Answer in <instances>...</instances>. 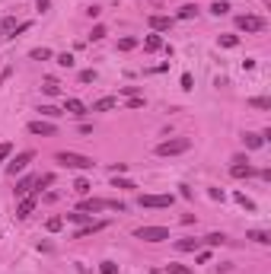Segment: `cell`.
<instances>
[{
	"label": "cell",
	"mask_w": 271,
	"mask_h": 274,
	"mask_svg": "<svg viewBox=\"0 0 271 274\" xmlns=\"http://www.w3.org/2000/svg\"><path fill=\"white\" fill-rule=\"evenodd\" d=\"M105 226H108L105 220H90V223H86V226H80V230L73 233V239H86V236H93V233H102Z\"/></svg>",
	"instance_id": "cell-9"
},
{
	"label": "cell",
	"mask_w": 271,
	"mask_h": 274,
	"mask_svg": "<svg viewBox=\"0 0 271 274\" xmlns=\"http://www.w3.org/2000/svg\"><path fill=\"white\" fill-rule=\"evenodd\" d=\"M236 204H242L246 211H255V201H252V198H246L242 191H236Z\"/></svg>",
	"instance_id": "cell-34"
},
{
	"label": "cell",
	"mask_w": 271,
	"mask_h": 274,
	"mask_svg": "<svg viewBox=\"0 0 271 274\" xmlns=\"http://www.w3.org/2000/svg\"><path fill=\"white\" fill-rule=\"evenodd\" d=\"M134 239H144V243H166L169 230L166 226H137V230H134Z\"/></svg>",
	"instance_id": "cell-4"
},
{
	"label": "cell",
	"mask_w": 271,
	"mask_h": 274,
	"mask_svg": "<svg viewBox=\"0 0 271 274\" xmlns=\"http://www.w3.org/2000/svg\"><path fill=\"white\" fill-rule=\"evenodd\" d=\"M169 204H172V195H140V207L160 211V207H169Z\"/></svg>",
	"instance_id": "cell-8"
},
{
	"label": "cell",
	"mask_w": 271,
	"mask_h": 274,
	"mask_svg": "<svg viewBox=\"0 0 271 274\" xmlns=\"http://www.w3.org/2000/svg\"><path fill=\"white\" fill-rule=\"evenodd\" d=\"M112 185H115V188H125V191H131V188H137V185H134V182H131V179H118V176H115V179H112Z\"/></svg>",
	"instance_id": "cell-31"
},
{
	"label": "cell",
	"mask_w": 271,
	"mask_h": 274,
	"mask_svg": "<svg viewBox=\"0 0 271 274\" xmlns=\"http://www.w3.org/2000/svg\"><path fill=\"white\" fill-rule=\"evenodd\" d=\"M67 220H70V223H80V226H86V223H90V213H83V211H73V213H67Z\"/></svg>",
	"instance_id": "cell-22"
},
{
	"label": "cell",
	"mask_w": 271,
	"mask_h": 274,
	"mask_svg": "<svg viewBox=\"0 0 271 274\" xmlns=\"http://www.w3.org/2000/svg\"><path fill=\"white\" fill-rule=\"evenodd\" d=\"M121 92H125L128 99H131V96H140V90H137V86H121Z\"/></svg>",
	"instance_id": "cell-43"
},
{
	"label": "cell",
	"mask_w": 271,
	"mask_h": 274,
	"mask_svg": "<svg viewBox=\"0 0 271 274\" xmlns=\"http://www.w3.org/2000/svg\"><path fill=\"white\" fill-rule=\"evenodd\" d=\"M61 226H64V217H48V220H45V230H48V233H58Z\"/></svg>",
	"instance_id": "cell-26"
},
{
	"label": "cell",
	"mask_w": 271,
	"mask_h": 274,
	"mask_svg": "<svg viewBox=\"0 0 271 274\" xmlns=\"http://www.w3.org/2000/svg\"><path fill=\"white\" fill-rule=\"evenodd\" d=\"M249 105H252V109H271V99H265V96H255V99H249Z\"/></svg>",
	"instance_id": "cell-33"
},
{
	"label": "cell",
	"mask_w": 271,
	"mask_h": 274,
	"mask_svg": "<svg viewBox=\"0 0 271 274\" xmlns=\"http://www.w3.org/2000/svg\"><path fill=\"white\" fill-rule=\"evenodd\" d=\"M10 156H13V144H10V140H3V144H0V163H6Z\"/></svg>",
	"instance_id": "cell-32"
},
{
	"label": "cell",
	"mask_w": 271,
	"mask_h": 274,
	"mask_svg": "<svg viewBox=\"0 0 271 274\" xmlns=\"http://www.w3.org/2000/svg\"><path fill=\"white\" fill-rule=\"evenodd\" d=\"M230 172H233V179H249V176H255V169L246 163V159H233V166H230Z\"/></svg>",
	"instance_id": "cell-10"
},
{
	"label": "cell",
	"mask_w": 271,
	"mask_h": 274,
	"mask_svg": "<svg viewBox=\"0 0 271 274\" xmlns=\"http://www.w3.org/2000/svg\"><path fill=\"white\" fill-rule=\"evenodd\" d=\"M45 92H48V96H58V92H61L58 80H45Z\"/></svg>",
	"instance_id": "cell-37"
},
{
	"label": "cell",
	"mask_w": 271,
	"mask_h": 274,
	"mask_svg": "<svg viewBox=\"0 0 271 274\" xmlns=\"http://www.w3.org/2000/svg\"><path fill=\"white\" fill-rule=\"evenodd\" d=\"M236 29L259 35V32H265V19H262V16H252V13H242V16H236Z\"/></svg>",
	"instance_id": "cell-5"
},
{
	"label": "cell",
	"mask_w": 271,
	"mask_h": 274,
	"mask_svg": "<svg viewBox=\"0 0 271 274\" xmlns=\"http://www.w3.org/2000/svg\"><path fill=\"white\" fill-rule=\"evenodd\" d=\"M61 166H67V169H93V166H96V159L93 156H83V153H70V150H61L58 156Z\"/></svg>",
	"instance_id": "cell-2"
},
{
	"label": "cell",
	"mask_w": 271,
	"mask_h": 274,
	"mask_svg": "<svg viewBox=\"0 0 271 274\" xmlns=\"http://www.w3.org/2000/svg\"><path fill=\"white\" fill-rule=\"evenodd\" d=\"M0 35H3V38H13V35H16V19H13V16H6L3 23H0Z\"/></svg>",
	"instance_id": "cell-17"
},
{
	"label": "cell",
	"mask_w": 271,
	"mask_h": 274,
	"mask_svg": "<svg viewBox=\"0 0 271 274\" xmlns=\"http://www.w3.org/2000/svg\"><path fill=\"white\" fill-rule=\"evenodd\" d=\"M29 134H35V137H51V134H58V124L38 118V122H29Z\"/></svg>",
	"instance_id": "cell-7"
},
{
	"label": "cell",
	"mask_w": 271,
	"mask_h": 274,
	"mask_svg": "<svg viewBox=\"0 0 271 274\" xmlns=\"http://www.w3.org/2000/svg\"><path fill=\"white\" fill-rule=\"evenodd\" d=\"M211 13L214 16H223V13H230V3L227 0H217V3H211Z\"/></svg>",
	"instance_id": "cell-30"
},
{
	"label": "cell",
	"mask_w": 271,
	"mask_h": 274,
	"mask_svg": "<svg viewBox=\"0 0 271 274\" xmlns=\"http://www.w3.org/2000/svg\"><path fill=\"white\" fill-rule=\"evenodd\" d=\"M188 147H192L188 137H169V140H163L157 147V156H179V153H185Z\"/></svg>",
	"instance_id": "cell-3"
},
{
	"label": "cell",
	"mask_w": 271,
	"mask_h": 274,
	"mask_svg": "<svg viewBox=\"0 0 271 274\" xmlns=\"http://www.w3.org/2000/svg\"><path fill=\"white\" fill-rule=\"evenodd\" d=\"M246 239H252V243H259V245H268V243H271V236H268L265 230H249Z\"/></svg>",
	"instance_id": "cell-20"
},
{
	"label": "cell",
	"mask_w": 271,
	"mask_h": 274,
	"mask_svg": "<svg viewBox=\"0 0 271 274\" xmlns=\"http://www.w3.org/2000/svg\"><path fill=\"white\" fill-rule=\"evenodd\" d=\"M182 90H195V80H192V73H182Z\"/></svg>",
	"instance_id": "cell-41"
},
{
	"label": "cell",
	"mask_w": 271,
	"mask_h": 274,
	"mask_svg": "<svg viewBox=\"0 0 271 274\" xmlns=\"http://www.w3.org/2000/svg\"><path fill=\"white\" fill-rule=\"evenodd\" d=\"M58 64H61V67H73L77 61H73V55H70V51H64V55H58Z\"/></svg>",
	"instance_id": "cell-36"
},
{
	"label": "cell",
	"mask_w": 271,
	"mask_h": 274,
	"mask_svg": "<svg viewBox=\"0 0 271 274\" xmlns=\"http://www.w3.org/2000/svg\"><path fill=\"white\" fill-rule=\"evenodd\" d=\"M73 191H77L80 198H86V195H90V191H93V185L86 182V179H77V182H73Z\"/></svg>",
	"instance_id": "cell-23"
},
{
	"label": "cell",
	"mask_w": 271,
	"mask_h": 274,
	"mask_svg": "<svg viewBox=\"0 0 271 274\" xmlns=\"http://www.w3.org/2000/svg\"><path fill=\"white\" fill-rule=\"evenodd\" d=\"M201 243H207V245H223V243H227V236H223V233H211V236H204Z\"/></svg>",
	"instance_id": "cell-29"
},
{
	"label": "cell",
	"mask_w": 271,
	"mask_h": 274,
	"mask_svg": "<svg viewBox=\"0 0 271 274\" xmlns=\"http://www.w3.org/2000/svg\"><path fill=\"white\" fill-rule=\"evenodd\" d=\"M35 6H38V10L45 13V10H48V6H51V0H35Z\"/></svg>",
	"instance_id": "cell-44"
},
{
	"label": "cell",
	"mask_w": 271,
	"mask_h": 274,
	"mask_svg": "<svg viewBox=\"0 0 271 274\" xmlns=\"http://www.w3.org/2000/svg\"><path fill=\"white\" fill-rule=\"evenodd\" d=\"M99 271H102V274H118V265H115V262H102V265H99Z\"/></svg>",
	"instance_id": "cell-39"
},
{
	"label": "cell",
	"mask_w": 271,
	"mask_h": 274,
	"mask_svg": "<svg viewBox=\"0 0 271 274\" xmlns=\"http://www.w3.org/2000/svg\"><path fill=\"white\" fill-rule=\"evenodd\" d=\"M115 105H118V96H102L93 102V112H112Z\"/></svg>",
	"instance_id": "cell-14"
},
{
	"label": "cell",
	"mask_w": 271,
	"mask_h": 274,
	"mask_svg": "<svg viewBox=\"0 0 271 274\" xmlns=\"http://www.w3.org/2000/svg\"><path fill=\"white\" fill-rule=\"evenodd\" d=\"M160 48H166V45H163V35H160V32H153V35L144 38V51H160Z\"/></svg>",
	"instance_id": "cell-16"
},
{
	"label": "cell",
	"mask_w": 271,
	"mask_h": 274,
	"mask_svg": "<svg viewBox=\"0 0 271 274\" xmlns=\"http://www.w3.org/2000/svg\"><path fill=\"white\" fill-rule=\"evenodd\" d=\"M10 73H13V67H6V70H0V83H3V80H6V77H10Z\"/></svg>",
	"instance_id": "cell-45"
},
{
	"label": "cell",
	"mask_w": 271,
	"mask_h": 274,
	"mask_svg": "<svg viewBox=\"0 0 271 274\" xmlns=\"http://www.w3.org/2000/svg\"><path fill=\"white\" fill-rule=\"evenodd\" d=\"M131 48H137V38H134V35L118 38V51H131Z\"/></svg>",
	"instance_id": "cell-24"
},
{
	"label": "cell",
	"mask_w": 271,
	"mask_h": 274,
	"mask_svg": "<svg viewBox=\"0 0 271 274\" xmlns=\"http://www.w3.org/2000/svg\"><path fill=\"white\" fill-rule=\"evenodd\" d=\"M29 58H32V61H51V48H32L29 51Z\"/></svg>",
	"instance_id": "cell-21"
},
{
	"label": "cell",
	"mask_w": 271,
	"mask_h": 274,
	"mask_svg": "<svg viewBox=\"0 0 271 274\" xmlns=\"http://www.w3.org/2000/svg\"><path fill=\"white\" fill-rule=\"evenodd\" d=\"M140 105H144V96H131L128 99V109H140Z\"/></svg>",
	"instance_id": "cell-42"
},
{
	"label": "cell",
	"mask_w": 271,
	"mask_h": 274,
	"mask_svg": "<svg viewBox=\"0 0 271 274\" xmlns=\"http://www.w3.org/2000/svg\"><path fill=\"white\" fill-rule=\"evenodd\" d=\"M90 38H93V42H102V38H105V26H102V23H99V26H93Z\"/></svg>",
	"instance_id": "cell-35"
},
{
	"label": "cell",
	"mask_w": 271,
	"mask_h": 274,
	"mask_svg": "<svg viewBox=\"0 0 271 274\" xmlns=\"http://www.w3.org/2000/svg\"><path fill=\"white\" fill-rule=\"evenodd\" d=\"M64 112H67V115H86V105L83 102H80V99H67V102H64Z\"/></svg>",
	"instance_id": "cell-15"
},
{
	"label": "cell",
	"mask_w": 271,
	"mask_h": 274,
	"mask_svg": "<svg viewBox=\"0 0 271 274\" xmlns=\"http://www.w3.org/2000/svg\"><path fill=\"white\" fill-rule=\"evenodd\" d=\"M32 188H35V176H26V179H19V182H16V198L32 195Z\"/></svg>",
	"instance_id": "cell-13"
},
{
	"label": "cell",
	"mask_w": 271,
	"mask_h": 274,
	"mask_svg": "<svg viewBox=\"0 0 271 274\" xmlns=\"http://www.w3.org/2000/svg\"><path fill=\"white\" fill-rule=\"evenodd\" d=\"M195 13H198V6H195V3H185V6H182L179 13H175V16H179V19H192Z\"/></svg>",
	"instance_id": "cell-28"
},
{
	"label": "cell",
	"mask_w": 271,
	"mask_h": 274,
	"mask_svg": "<svg viewBox=\"0 0 271 274\" xmlns=\"http://www.w3.org/2000/svg\"><path fill=\"white\" fill-rule=\"evenodd\" d=\"M32 211H35V198H32V195L19 198V207H16V217H19V220H29V217H32Z\"/></svg>",
	"instance_id": "cell-11"
},
{
	"label": "cell",
	"mask_w": 271,
	"mask_h": 274,
	"mask_svg": "<svg viewBox=\"0 0 271 274\" xmlns=\"http://www.w3.org/2000/svg\"><path fill=\"white\" fill-rule=\"evenodd\" d=\"M175 249H179V252H198L201 249V239H179Z\"/></svg>",
	"instance_id": "cell-18"
},
{
	"label": "cell",
	"mask_w": 271,
	"mask_h": 274,
	"mask_svg": "<svg viewBox=\"0 0 271 274\" xmlns=\"http://www.w3.org/2000/svg\"><path fill=\"white\" fill-rule=\"evenodd\" d=\"M147 23H150L153 32H169V29H172V16H160V13H153Z\"/></svg>",
	"instance_id": "cell-12"
},
{
	"label": "cell",
	"mask_w": 271,
	"mask_h": 274,
	"mask_svg": "<svg viewBox=\"0 0 271 274\" xmlns=\"http://www.w3.org/2000/svg\"><path fill=\"white\" fill-rule=\"evenodd\" d=\"M220 45H223V48H236L239 38H236V35H220Z\"/></svg>",
	"instance_id": "cell-38"
},
{
	"label": "cell",
	"mask_w": 271,
	"mask_h": 274,
	"mask_svg": "<svg viewBox=\"0 0 271 274\" xmlns=\"http://www.w3.org/2000/svg\"><path fill=\"white\" fill-rule=\"evenodd\" d=\"M96 80V70H80V83H93Z\"/></svg>",
	"instance_id": "cell-40"
},
{
	"label": "cell",
	"mask_w": 271,
	"mask_h": 274,
	"mask_svg": "<svg viewBox=\"0 0 271 274\" xmlns=\"http://www.w3.org/2000/svg\"><path fill=\"white\" fill-rule=\"evenodd\" d=\"M77 211L83 213H99V211H128L125 201H105V198H83L77 204Z\"/></svg>",
	"instance_id": "cell-1"
},
{
	"label": "cell",
	"mask_w": 271,
	"mask_h": 274,
	"mask_svg": "<svg viewBox=\"0 0 271 274\" xmlns=\"http://www.w3.org/2000/svg\"><path fill=\"white\" fill-rule=\"evenodd\" d=\"M242 140H246L249 150H259V147L265 144V137H262V134H252V131H246V134H242Z\"/></svg>",
	"instance_id": "cell-19"
},
{
	"label": "cell",
	"mask_w": 271,
	"mask_h": 274,
	"mask_svg": "<svg viewBox=\"0 0 271 274\" xmlns=\"http://www.w3.org/2000/svg\"><path fill=\"white\" fill-rule=\"evenodd\" d=\"M38 112H42V118H61V115H64V112H61L58 105H42Z\"/></svg>",
	"instance_id": "cell-25"
},
{
	"label": "cell",
	"mask_w": 271,
	"mask_h": 274,
	"mask_svg": "<svg viewBox=\"0 0 271 274\" xmlns=\"http://www.w3.org/2000/svg\"><path fill=\"white\" fill-rule=\"evenodd\" d=\"M166 274H195V271H192V268H185V265L169 262V265H166Z\"/></svg>",
	"instance_id": "cell-27"
},
{
	"label": "cell",
	"mask_w": 271,
	"mask_h": 274,
	"mask_svg": "<svg viewBox=\"0 0 271 274\" xmlns=\"http://www.w3.org/2000/svg\"><path fill=\"white\" fill-rule=\"evenodd\" d=\"M35 159V150H23V153H16V156L6 163V176H16V172H26V166Z\"/></svg>",
	"instance_id": "cell-6"
}]
</instances>
